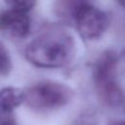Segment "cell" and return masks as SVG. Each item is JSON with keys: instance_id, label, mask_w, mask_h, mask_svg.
I'll return each mask as SVG.
<instances>
[{"instance_id": "obj_1", "label": "cell", "mask_w": 125, "mask_h": 125, "mask_svg": "<svg viewBox=\"0 0 125 125\" xmlns=\"http://www.w3.org/2000/svg\"><path fill=\"white\" fill-rule=\"evenodd\" d=\"M74 40L66 31L53 29L40 34L25 48L26 60L37 67L58 68L74 56Z\"/></svg>"}, {"instance_id": "obj_2", "label": "cell", "mask_w": 125, "mask_h": 125, "mask_svg": "<svg viewBox=\"0 0 125 125\" xmlns=\"http://www.w3.org/2000/svg\"><path fill=\"white\" fill-rule=\"evenodd\" d=\"M117 61L114 52L105 51L99 57L93 69V78L98 95L109 106H117L123 100L116 77Z\"/></svg>"}, {"instance_id": "obj_3", "label": "cell", "mask_w": 125, "mask_h": 125, "mask_svg": "<svg viewBox=\"0 0 125 125\" xmlns=\"http://www.w3.org/2000/svg\"><path fill=\"white\" fill-rule=\"evenodd\" d=\"M73 96L72 90L62 83L44 81L30 87L24 93V101L35 110H54L68 104Z\"/></svg>"}, {"instance_id": "obj_4", "label": "cell", "mask_w": 125, "mask_h": 125, "mask_svg": "<svg viewBox=\"0 0 125 125\" xmlns=\"http://www.w3.org/2000/svg\"><path fill=\"white\" fill-rule=\"evenodd\" d=\"M73 21L79 34L88 40L100 38L109 24L107 15L93 6L92 3L84 5L76 14Z\"/></svg>"}, {"instance_id": "obj_5", "label": "cell", "mask_w": 125, "mask_h": 125, "mask_svg": "<svg viewBox=\"0 0 125 125\" xmlns=\"http://www.w3.org/2000/svg\"><path fill=\"white\" fill-rule=\"evenodd\" d=\"M30 29L27 12L11 9L0 15V30L14 38H24Z\"/></svg>"}, {"instance_id": "obj_6", "label": "cell", "mask_w": 125, "mask_h": 125, "mask_svg": "<svg viewBox=\"0 0 125 125\" xmlns=\"http://www.w3.org/2000/svg\"><path fill=\"white\" fill-rule=\"evenodd\" d=\"M24 102V92L16 87H5L0 90V119L10 114Z\"/></svg>"}, {"instance_id": "obj_7", "label": "cell", "mask_w": 125, "mask_h": 125, "mask_svg": "<svg viewBox=\"0 0 125 125\" xmlns=\"http://www.w3.org/2000/svg\"><path fill=\"white\" fill-rule=\"evenodd\" d=\"M89 3H91V0H57L55 13L63 20L73 21L78 11Z\"/></svg>"}, {"instance_id": "obj_8", "label": "cell", "mask_w": 125, "mask_h": 125, "mask_svg": "<svg viewBox=\"0 0 125 125\" xmlns=\"http://www.w3.org/2000/svg\"><path fill=\"white\" fill-rule=\"evenodd\" d=\"M12 69V61L9 52L0 43V75H7Z\"/></svg>"}, {"instance_id": "obj_9", "label": "cell", "mask_w": 125, "mask_h": 125, "mask_svg": "<svg viewBox=\"0 0 125 125\" xmlns=\"http://www.w3.org/2000/svg\"><path fill=\"white\" fill-rule=\"evenodd\" d=\"M2 1L8 4L11 7V9L21 10L24 12L31 10L36 3V0H2Z\"/></svg>"}, {"instance_id": "obj_10", "label": "cell", "mask_w": 125, "mask_h": 125, "mask_svg": "<svg viewBox=\"0 0 125 125\" xmlns=\"http://www.w3.org/2000/svg\"><path fill=\"white\" fill-rule=\"evenodd\" d=\"M0 125H16V123H15V121L9 116V117L0 119Z\"/></svg>"}, {"instance_id": "obj_11", "label": "cell", "mask_w": 125, "mask_h": 125, "mask_svg": "<svg viewBox=\"0 0 125 125\" xmlns=\"http://www.w3.org/2000/svg\"><path fill=\"white\" fill-rule=\"evenodd\" d=\"M109 125H125V120H115L112 121Z\"/></svg>"}, {"instance_id": "obj_12", "label": "cell", "mask_w": 125, "mask_h": 125, "mask_svg": "<svg viewBox=\"0 0 125 125\" xmlns=\"http://www.w3.org/2000/svg\"><path fill=\"white\" fill-rule=\"evenodd\" d=\"M123 56H124V58H125V51H124V53H123Z\"/></svg>"}, {"instance_id": "obj_13", "label": "cell", "mask_w": 125, "mask_h": 125, "mask_svg": "<svg viewBox=\"0 0 125 125\" xmlns=\"http://www.w3.org/2000/svg\"><path fill=\"white\" fill-rule=\"evenodd\" d=\"M123 2H124V4H125V0H123Z\"/></svg>"}]
</instances>
